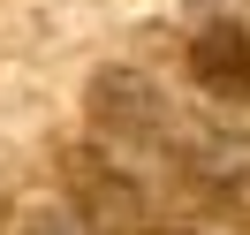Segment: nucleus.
<instances>
[{
	"mask_svg": "<svg viewBox=\"0 0 250 235\" xmlns=\"http://www.w3.org/2000/svg\"><path fill=\"white\" fill-rule=\"evenodd\" d=\"M189 76H197L220 107H250V23H235V16L197 23V38H189Z\"/></svg>",
	"mask_w": 250,
	"mask_h": 235,
	"instance_id": "1",
	"label": "nucleus"
}]
</instances>
